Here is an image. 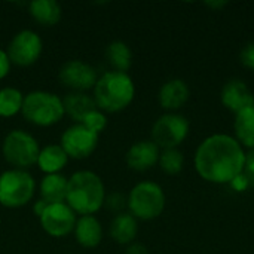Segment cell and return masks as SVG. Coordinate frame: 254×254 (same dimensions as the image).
<instances>
[{"label": "cell", "mask_w": 254, "mask_h": 254, "mask_svg": "<svg viewBox=\"0 0 254 254\" xmlns=\"http://www.w3.org/2000/svg\"><path fill=\"white\" fill-rule=\"evenodd\" d=\"M244 147L229 134H213L195 150L193 164L198 176L214 185H231L246 168Z\"/></svg>", "instance_id": "1"}, {"label": "cell", "mask_w": 254, "mask_h": 254, "mask_svg": "<svg viewBox=\"0 0 254 254\" xmlns=\"http://www.w3.org/2000/svg\"><path fill=\"white\" fill-rule=\"evenodd\" d=\"M107 190L103 179L91 170L74 171L68 177L65 204L76 216H95L103 207Z\"/></svg>", "instance_id": "2"}, {"label": "cell", "mask_w": 254, "mask_h": 254, "mask_svg": "<svg viewBox=\"0 0 254 254\" xmlns=\"http://www.w3.org/2000/svg\"><path fill=\"white\" fill-rule=\"evenodd\" d=\"M97 109L107 113H119L129 107L135 98V83L128 73L109 70L98 76L92 89Z\"/></svg>", "instance_id": "3"}, {"label": "cell", "mask_w": 254, "mask_h": 254, "mask_svg": "<svg viewBox=\"0 0 254 254\" xmlns=\"http://www.w3.org/2000/svg\"><path fill=\"white\" fill-rule=\"evenodd\" d=\"M22 118L39 128H49L60 124L64 116L63 98L51 91L36 89L24 95V104L21 110Z\"/></svg>", "instance_id": "4"}, {"label": "cell", "mask_w": 254, "mask_h": 254, "mask_svg": "<svg viewBox=\"0 0 254 254\" xmlns=\"http://www.w3.org/2000/svg\"><path fill=\"white\" fill-rule=\"evenodd\" d=\"M36 179L27 170L9 168L0 173V205L16 210L33 202L36 195Z\"/></svg>", "instance_id": "5"}, {"label": "cell", "mask_w": 254, "mask_h": 254, "mask_svg": "<svg viewBox=\"0 0 254 254\" xmlns=\"http://www.w3.org/2000/svg\"><path fill=\"white\" fill-rule=\"evenodd\" d=\"M128 199V213L132 214L137 220H155L158 219L167 204V196L161 185L155 182H138L129 193L127 195Z\"/></svg>", "instance_id": "6"}, {"label": "cell", "mask_w": 254, "mask_h": 254, "mask_svg": "<svg viewBox=\"0 0 254 254\" xmlns=\"http://www.w3.org/2000/svg\"><path fill=\"white\" fill-rule=\"evenodd\" d=\"M40 152V144L37 138L24 131L12 129L9 131L1 143V155L4 161L16 170H30L36 165Z\"/></svg>", "instance_id": "7"}, {"label": "cell", "mask_w": 254, "mask_h": 254, "mask_svg": "<svg viewBox=\"0 0 254 254\" xmlns=\"http://www.w3.org/2000/svg\"><path fill=\"white\" fill-rule=\"evenodd\" d=\"M189 121L179 113L159 116L152 127V141L161 149H177L189 135Z\"/></svg>", "instance_id": "8"}, {"label": "cell", "mask_w": 254, "mask_h": 254, "mask_svg": "<svg viewBox=\"0 0 254 254\" xmlns=\"http://www.w3.org/2000/svg\"><path fill=\"white\" fill-rule=\"evenodd\" d=\"M6 52L12 65L30 67L36 64L43 52V40L37 31L24 28L19 30L7 43Z\"/></svg>", "instance_id": "9"}, {"label": "cell", "mask_w": 254, "mask_h": 254, "mask_svg": "<svg viewBox=\"0 0 254 254\" xmlns=\"http://www.w3.org/2000/svg\"><path fill=\"white\" fill-rule=\"evenodd\" d=\"M94 65L82 60H68L58 70V80L70 92H89L98 80Z\"/></svg>", "instance_id": "10"}, {"label": "cell", "mask_w": 254, "mask_h": 254, "mask_svg": "<svg viewBox=\"0 0 254 254\" xmlns=\"http://www.w3.org/2000/svg\"><path fill=\"white\" fill-rule=\"evenodd\" d=\"M100 135L94 134L82 124H73L61 135L60 146L64 149L70 159H86L89 158L98 147Z\"/></svg>", "instance_id": "11"}, {"label": "cell", "mask_w": 254, "mask_h": 254, "mask_svg": "<svg viewBox=\"0 0 254 254\" xmlns=\"http://www.w3.org/2000/svg\"><path fill=\"white\" fill-rule=\"evenodd\" d=\"M76 220V213L65 202L49 204L39 217L42 229L52 238H65L71 235Z\"/></svg>", "instance_id": "12"}, {"label": "cell", "mask_w": 254, "mask_h": 254, "mask_svg": "<svg viewBox=\"0 0 254 254\" xmlns=\"http://www.w3.org/2000/svg\"><path fill=\"white\" fill-rule=\"evenodd\" d=\"M161 149L152 140L135 141L125 153V162L129 170L144 173L158 165Z\"/></svg>", "instance_id": "13"}, {"label": "cell", "mask_w": 254, "mask_h": 254, "mask_svg": "<svg viewBox=\"0 0 254 254\" xmlns=\"http://www.w3.org/2000/svg\"><path fill=\"white\" fill-rule=\"evenodd\" d=\"M222 104L232 113H240L241 110L254 106V94L241 79H231L225 83L220 92Z\"/></svg>", "instance_id": "14"}, {"label": "cell", "mask_w": 254, "mask_h": 254, "mask_svg": "<svg viewBox=\"0 0 254 254\" xmlns=\"http://www.w3.org/2000/svg\"><path fill=\"white\" fill-rule=\"evenodd\" d=\"M189 97L190 89L183 79L167 80L158 92L159 106L168 113H176L179 109H182L188 103Z\"/></svg>", "instance_id": "15"}, {"label": "cell", "mask_w": 254, "mask_h": 254, "mask_svg": "<svg viewBox=\"0 0 254 254\" xmlns=\"http://www.w3.org/2000/svg\"><path fill=\"white\" fill-rule=\"evenodd\" d=\"M76 243L86 250L95 249L101 244L104 229L101 222L95 216H79L73 231Z\"/></svg>", "instance_id": "16"}, {"label": "cell", "mask_w": 254, "mask_h": 254, "mask_svg": "<svg viewBox=\"0 0 254 254\" xmlns=\"http://www.w3.org/2000/svg\"><path fill=\"white\" fill-rule=\"evenodd\" d=\"M68 161L70 158L67 156L64 149L60 146V143H54V144H46L40 147L36 165L43 173V176L61 174L63 170L67 167Z\"/></svg>", "instance_id": "17"}, {"label": "cell", "mask_w": 254, "mask_h": 254, "mask_svg": "<svg viewBox=\"0 0 254 254\" xmlns=\"http://www.w3.org/2000/svg\"><path fill=\"white\" fill-rule=\"evenodd\" d=\"M138 234V220L128 211L116 214L109 226L110 238L121 246H129L135 241Z\"/></svg>", "instance_id": "18"}, {"label": "cell", "mask_w": 254, "mask_h": 254, "mask_svg": "<svg viewBox=\"0 0 254 254\" xmlns=\"http://www.w3.org/2000/svg\"><path fill=\"white\" fill-rule=\"evenodd\" d=\"M28 13L42 27H55L63 16V7L55 0H33L28 3Z\"/></svg>", "instance_id": "19"}, {"label": "cell", "mask_w": 254, "mask_h": 254, "mask_svg": "<svg viewBox=\"0 0 254 254\" xmlns=\"http://www.w3.org/2000/svg\"><path fill=\"white\" fill-rule=\"evenodd\" d=\"M68 177L61 174H48L43 176L39 183V195L48 204L65 202Z\"/></svg>", "instance_id": "20"}, {"label": "cell", "mask_w": 254, "mask_h": 254, "mask_svg": "<svg viewBox=\"0 0 254 254\" xmlns=\"http://www.w3.org/2000/svg\"><path fill=\"white\" fill-rule=\"evenodd\" d=\"M63 104L65 116H68L74 124H80L82 119L97 107L92 95L88 92H68L63 98Z\"/></svg>", "instance_id": "21"}, {"label": "cell", "mask_w": 254, "mask_h": 254, "mask_svg": "<svg viewBox=\"0 0 254 254\" xmlns=\"http://www.w3.org/2000/svg\"><path fill=\"white\" fill-rule=\"evenodd\" d=\"M235 140L244 149H254V106L235 115L234 121Z\"/></svg>", "instance_id": "22"}, {"label": "cell", "mask_w": 254, "mask_h": 254, "mask_svg": "<svg viewBox=\"0 0 254 254\" xmlns=\"http://www.w3.org/2000/svg\"><path fill=\"white\" fill-rule=\"evenodd\" d=\"M106 61L115 71L128 73L132 65V51L128 43L113 40L106 48Z\"/></svg>", "instance_id": "23"}, {"label": "cell", "mask_w": 254, "mask_h": 254, "mask_svg": "<svg viewBox=\"0 0 254 254\" xmlns=\"http://www.w3.org/2000/svg\"><path fill=\"white\" fill-rule=\"evenodd\" d=\"M24 94L13 86L0 88V118L9 119L21 113Z\"/></svg>", "instance_id": "24"}, {"label": "cell", "mask_w": 254, "mask_h": 254, "mask_svg": "<svg viewBox=\"0 0 254 254\" xmlns=\"http://www.w3.org/2000/svg\"><path fill=\"white\" fill-rule=\"evenodd\" d=\"M158 165L161 167V170L165 174L177 176L183 170L185 156H183V153L179 149H165V150H161V156H159Z\"/></svg>", "instance_id": "25"}, {"label": "cell", "mask_w": 254, "mask_h": 254, "mask_svg": "<svg viewBox=\"0 0 254 254\" xmlns=\"http://www.w3.org/2000/svg\"><path fill=\"white\" fill-rule=\"evenodd\" d=\"M85 128H88L89 131H92L94 134L100 135L106 128H107V124H109V119H107V115L104 112H101L100 109H94L91 110L80 122Z\"/></svg>", "instance_id": "26"}, {"label": "cell", "mask_w": 254, "mask_h": 254, "mask_svg": "<svg viewBox=\"0 0 254 254\" xmlns=\"http://www.w3.org/2000/svg\"><path fill=\"white\" fill-rule=\"evenodd\" d=\"M104 207L116 216V214L125 213V210L128 207V199L121 192H112V193H107L106 201H104Z\"/></svg>", "instance_id": "27"}, {"label": "cell", "mask_w": 254, "mask_h": 254, "mask_svg": "<svg viewBox=\"0 0 254 254\" xmlns=\"http://www.w3.org/2000/svg\"><path fill=\"white\" fill-rule=\"evenodd\" d=\"M240 60H241V63H243L247 68H250L252 71H254V42L246 45V46L243 48V51H241V54H240Z\"/></svg>", "instance_id": "28"}, {"label": "cell", "mask_w": 254, "mask_h": 254, "mask_svg": "<svg viewBox=\"0 0 254 254\" xmlns=\"http://www.w3.org/2000/svg\"><path fill=\"white\" fill-rule=\"evenodd\" d=\"M10 68H12V63L9 60V55L6 52V49L0 48V80H3L9 76Z\"/></svg>", "instance_id": "29"}, {"label": "cell", "mask_w": 254, "mask_h": 254, "mask_svg": "<svg viewBox=\"0 0 254 254\" xmlns=\"http://www.w3.org/2000/svg\"><path fill=\"white\" fill-rule=\"evenodd\" d=\"M244 174L249 179L250 185H254V149H252L247 155H246V168H244Z\"/></svg>", "instance_id": "30"}, {"label": "cell", "mask_w": 254, "mask_h": 254, "mask_svg": "<svg viewBox=\"0 0 254 254\" xmlns=\"http://www.w3.org/2000/svg\"><path fill=\"white\" fill-rule=\"evenodd\" d=\"M49 204L48 202H45L43 199H36V201H33V205H31V210H33V214L39 219L42 214H43V211L46 210V207H48Z\"/></svg>", "instance_id": "31"}, {"label": "cell", "mask_w": 254, "mask_h": 254, "mask_svg": "<svg viewBox=\"0 0 254 254\" xmlns=\"http://www.w3.org/2000/svg\"><path fill=\"white\" fill-rule=\"evenodd\" d=\"M125 254H149V252H147L146 246H143L140 243H132V244L127 246Z\"/></svg>", "instance_id": "32"}, {"label": "cell", "mask_w": 254, "mask_h": 254, "mask_svg": "<svg viewBox=\"0 0 254 254\" xmlns=\"http://www.w3.org/2000/svg\"><path fill=\"white\" fill-rule=\"evenodd\" d=\"M228 4V1H216V3H213V1H207L205 3V6H208V7H216V9H222V7H225Z\"/></svg>", "instance_id": "33"}]
</instances>
